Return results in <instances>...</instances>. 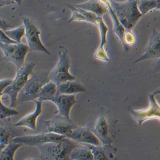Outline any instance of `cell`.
Instances as JSON below:
<instances>
[{"instance_id":"cell-1","label":"cell","mask_w":160,"mask_h":160,"mask_svg":"<svg viewBox=\"0 0 160 160\" xmlns=\"http://www.w3.org/2000/svg\"><path fill=\"white\" fill-rule=\"evenodd\" d=\"M78 142L65 137L60 141L48 142L37 146L41 160H70V155Z\"/></svg>"},{"instance_id":"cell-2","label":"cell","mask_w":160,"mask_h":160,"mask_svg":"<svg viewBox=\"0 0 160 160\" xmlns=\"http://www.w3.org/2000/svg\"><path fill=\"white\" fill-rule=\"evenodd\" d=\"M111 5L118 18L127 30H132L143 15L138 10L137 0H127L118 2L111 0Z\"/></svg>"},{"instance_id":"cell-3","label":"cell","mask_w":160,"mask_h":160,"mask_svg":"<svg viewBox=\"0 0 160 160\" xmlns=\"http://www.w3.org/2000/svg\"><path fill=\"white\" fill-rule=\"evenodd\" d=\"M49 73V72L46 71H39L32 73L25 86L18 93L17 103L37 100L41 89L50 81Z\"/></svg>"},{"instance_id":"cell-4","label":"cell","mask_w":160,"mask_h":160,"mask_svg":"<svg viewBox=\"0 0 160 160\" xmlns=\"http://www.w3.org/2000/svg\"><path fill=\"white\" fill-rule=\"evenodd\" d=\"M35 64L34 63H28L24 64L17 72L14 79L10 86L4 90L2 95H8L10 99L9 107L15 108L17 103V97L18 93L25 86L33 70Z\"/></svg>"},{"instance_id":"cell-5","label":"cell","mask_w":160,"mask_h":160,"mask_svg":"<svg viewBox=\"0 0 160 160\" xmlns=\"http://www.w3.org/2000/svg\"><path fill=\"white\" fill-rule=\"evenodd\" d=\"M58 55L59 60L56 66L50 72L49 78L50 81L57 85L64 82L74 80L76 78L70 73L71 60L68 54V51L65 47H60Z\"/></svg>"},{"instance_id":"cell-6","label":"cell","mask_w":160,"mask_h":160,"mask_svg":"<svg viewBox=\"0 0 160 160\" xmlns=\"http://www.w3.org/2000/svg\"><path fill=\"white\" fill-rule=\"evenodd\" d=\"M0 48L4 55L3 60L14 64L17 70L24 65L26 56L30 51L28 45L22 43L5 44L0 42Z\"/></svg>"},{"instance_id":"cell-7","label":"cell","mask_w":160,"mask_h":160,"mask_svg":"<svg viewBox=\"0 0 160 160\" xmlns=\"http://www.w3.org/2000/svg\"><path fill=\"white\" fill-rule=\"evenodd\" d=\"M25 28V37L30 48V52L39 51L50 55V52L41 40L40 31L33 21L28 18H22Z\"/></svg>"},{"instance_id":"cell-8","label":"cell","mask_w":160,"mask_h":160,"mask_svg":"<svg viewBox=\"0 0 160 160\" xmlns=\"http://www.w3.org/2000/svg\"><path fill=\"white\" fill-rule=\"evenodd\" d=\"M66 137L48 132L35 135H22L15 138L12 141L24 145L37 147L48 142L60 141Z\"/></svg>"},{"instance_id":"cell-9","label":"cell","mask_w":160,"mask_h":160,"mask_svg":"<svg viewBox=\"0 0 160 160\" xmlns=\"http://www.w3.org/2000/svg\"><path fill=\"white\" fill-rule=\"evenodd\" d=\"M150 105L147 109L140 111L131 110V113L139 126H141L146 121L152 119L160 121V106L155 98V94H149Z\"/></svg>"},{"instance_id":"cell-10","label":"cell","mask_w":160,"mask_h":160,"mask_svg":"<svg viewBox=\"0 0 160 160\" xmlns=\"http://www.w3.org/2000/svg\"><path fill=\"white\" fill-rule=\"evenodd\" d=\"M44 124L47 128L48 132L65 136L78 127L71 119L59 115L44 121Z\"/></svg>"},{"instance_id":"cell-11","label":"cell","mask_w":160,"mask_h":160,"mask_svg":"<svg viewBox=\"0 0 160 160\" xmlns=\"http://www.w3.org/2000/svg\"><path fill=\"white\" fill-rule=\"evenodd\" d=\"M66 137L79 143L102 145L101 141L92 132V127L90 125L83 127H77L67 135Z\"/></svg>"},{"instance_id":"cell-12","label":"cell","mask_w":160,"mask_h":160,"mask_svg":"<svg viewBox=\"0 0 160 160\" xmlns=\"http://www.w3.org/2000/svg\"><path fill=\"white\" fill-rule=\"evenodd\" d=\"M160 58V32L155 29H153L144 52L134 62V64L142 61L157 59Z\"/></svg>"},{"instance_id":"cell-13","label":"cell","mask_w":160,"mask_h":160,"mask_svg":"<svg viewBox=\"0 0 160 160\" xmlns=\"http://www.w3.org/2000/svg\"><path fill=\"white\" fill-rule=\"evenodd\" d=\"M58 109L59 115L70 119V114L72 107L77 103L75 94H57L50 99Z\"/></svg>"},{"instance_id":"cell-14","label":"cell","mask_w":160,"mask_h":160,"mask_svg":"<svg viewBox=\"0 0 160 160\" xmlns=\"http://www.w3.org/2000/svg\"><path fill=\"white\" fill-rule=\"evenodd\" d=\"M99 1L106 6L108 10V12L109 13L111 19L112 21L113 32L116 35L121 42L125 51H129L130 50V48L127 47L124 42V35L126 29L119 21L116 13L113 10L111 5V0H99Z\"/></svg>"},{"instance_id":"cell-15","label":"cell","mask_w":160,"mask_h":160,"mask_svg":"<svg viewBox=\"0 0 160 160\" xmlns=\"http://www.w3.org/2000/svg\"><path fill=\"white\" fill-rule=\"evenodd\" d=\"M92 129L103 145H111L112 143L113 140L110 134L109 124L104 117L100 116L97 119Z\"/></svg>"},{"instance_id":"cell-16","label":"cell","mask_w":160,"mask_h":160,"mask_svg":"<svg viewBox=\"0 0 160 160\" xmlns=\"http://www.w3.org/2000/svg\"><path fill=\"white\" fill-rule=\"evenodd\" d=\"M98 28L100 36V44L99 48L94 53L96 59L104 62H109V57L105 49V45L107 43V35L108 28L104 21L102 17H99L96 25Z\"/></svg>"},{"instance_id":"cell-17","label":"cell","mask_w":160,"mask_h":160,"mask_svg":"<svg viewBox=\"0 0 160 160\" xmlns=\"http://www.w3.org/2000/svg\"><path fill=\"white\" fill-rule=\"evenodd\" d=\"M33 101L36 106L34 111L33 112L26 115L18 122L14 124L15 127H27L32 130H35L36 129L37 118L42 112V103L43 101L39 100H35Z\"/></svg>"},{"instance_id":"cell-18","label":"cell","mask_w":160,"mask_h":160,"mask_svg":"<svg viewBox=\"0 0 160 160\" xmlns=\"http://www.w3.org/2000/svg\"><path fill=\"white\" fill-rule=\"evenodd\" d=\"M14 126L1 123L0 127V151L2 150L15 138L23 135L16 131Z\"/></svg>"},{"instance_id":"cell-19","label":"cell","mask_w":160,"mask_h":160,"mask_svg":"<svg viewBox=\"0 0 160 160\" xmlns=\"http://www.w3.org/2000/svg\"><path fill=\"white\" fill-rule=\"evenodd\" d=\"M57 94H75L85 92L86 87L76 80L64 82L57 85Z\"/></svg>"},{"instance_id":"cell-20","label":"cell","mask_w":160,"mask_h":160,"mask_svg":"<svg viewBox=\"0 0 160 160\" xmlns=\"http://www.w3.org/2000/svg\"><path fill=\"white\" fill-rule=\"evenodd\" d=\"M77 8L94 13L100 17L102 16L108 12L106 6L99 0H89L85 3L73 5Z\"/></svg>"},{"instance_id":"cell-21","label":"cell","mask_w":160,"mask_h":160,"mask_svg":"<svg viewBox=\"0 0 160 160\" xmlns=\"http://www.w3.org/2000/svg\"><path fill=\"white\" fill-rule=\"evenodd\" d=\"M70 160H94L92 150L87 144L79 143L73 148L70 155Z\"/></svg>"},{"instance_id":"cell-22","label":"cell","mask_w":160,"mask_h":160,"mask_svg":"<svg viewBox=\"0 0 160 160\" xmlns=\"http://www.w3.org/2000/svg\"><path fill=\"white\" fill-rule=\"evenodd\" d=\"M57 84L50 81L41 89L37 100L42 101L49 100L57 94Z\"/></svg>"},{"instance_id":"cell-23","label":"cell","mask_w":160,"mask_h":160,"mask_svg":"<svg viewBox=\"0 0 160 160\" xmlns=\"http://www.w3.org/2000/svg\"><path fill=\"white\" fill-rule=\"evenodd\" d=\"M24 146L22 143H16L13 141L0 151V160H13L16 151L20 147Z\"/></svg>"},{"instance_id":"cell-24","label":"cell","mask_w":160,"mask_h":160,"mask_svg":"<svg viewBox=\"0 0 160 160\" xmlns=\"http://www.w3.org/2000/svg\"><path fill=\"white\" fill-rule=\"evenodd\" d=\"M89 148L92 150V154L94 156V160H108L109 156L108 151H106V147L107 146H94L93 145L87 144ZM109 146V145H108Z\"/></svg>"},{"instance_id":"cell-25","label":"cell","mask_w":160,"mask_h":160,"mask_svg":"<svg viewBox=\"0 0 160 160\" xmlns=\"http://www.w3.org/2000/svg\"><path fill=\"white\" fill-rule=\"evenodd\" d=\"M138 10L142 15L157 9V0H137Z\"/></svg>"},{"instance_id":"cell-26","label":"cell","mask_w":160,"mask_h":160,"mask_svg":"<svg viewBox=\"0 0 160 160\" xmlns=\"http://www.w3.org/2000/svg\"><path fill=\"white\" fill-rule=\"evenodd\" d=\"M4 32L11 39L18 42L22 43L21 40L22 37L25 36V27L24 25H22L17 28L12 30H6Z\"/></svg>"},{"instance_id":"cell-27","label":"cell","mask_w":160,"mask_h":160,"mask_svg":"<svg viewBox=\"0 0 160 160\" xmlns=\"http://www.w3.org/2000/svg\"><path fill=\"white\" fill-rule=\"evenodd\" d=\"M18 114V111L15 110L14 108L6 106L0 99V118L1 120L10 117L16 116Z\"/></svg>"},{"instance_id":"cell-28","label":"cell","mask_w":160,"mask_h":160,"mask_svg":"<svg viewBox=\"0 0 160 160\" xmlns=\"http://www.w3.org/2000/svg\"><path fill=\"white\" fill-rule=\"evenodd\" d=\"M135 42V35L132 31V30H126L124 35V42L126 45L129 48L133 45Z\"/></svg>"},{"instance_id":"cell-29","label":"cell","mask_w":160,"mask_h":160,"mask_svg":"<svg viewBox=\"0 0 160 160\" xmlns=\"http://www.w3.org/2000/svg\"><path fill=\"white\" fill-rule=\"evenodd\" d=\"M0 41L1 42L5 44H12L18 43V42L15 41L9 38L4 31L1 29V37H0Z\"/></svg>"},{"instance_id":"cell-30","label":"cell","mask_w":160,"mask_h":160,"mask_svg":"<svg viewBox=\"0 0 160 160\" xmlns=\"http://www.w3.org/2000/svg\"><path fill=\"white\" fill-rule=\"evenodd\" d=\"M13 79H5L1 80V94L7 88L10 86L12 82Z\"/></svg>"},{"instance_id":"cell-31","label":"cell","mask_w":160,"mask_h":160,"mask_svg":"<svg viewBox=\"0 0 160 160\" xmlns=\"http://www.w3.org/2000/svg\"><path fill=\"white\" fill-rule=\"evenodd\" d=\"M154 72H158L160 71V59H155L153 64Z\"/></svg>"},{"instance_id":"cell-32","label":"cell","mask_w":160,"mask_h":160,"mask_svg":"<svg viewBox=\"0 0 160 160\" xmlns=\"http://www.w3.org/2000/svg\"><path fill=\"white\" fill-rule=\"evenodd\" d=\"M0 1H1V7L15 3L13 0H0Z\"/></svg>"},{"instance_id":"cell-33","label":"cell","mask_w":160,"mask_h":160,"mask_svg":"<svg viewBox=\"0 0 160 160\" xmlns=\"http://www.w3.org/2000/svg\"><path fill=\"white\" fill-rule=\"evenodd\" d=\"M15 2L17 3L19 6H21L22 3V0H13Z\"/></svg>"},{"instance_id":"cell-34","label":"cell","mask_w":160,"mask_h":160,"mask_svg":"<svg viewBox=\"0 0 160 160\" xmlns=\"http://www.w3.org/2000/svg\"><path fill=\"white\" fill-rule=\"evenodd\" d=\"M153 94L155 95H156V94H160V88H158L157 91H155Z\"/></svg>"},{"instance_id":"cell-35","label":"cell","mask_w":160,"mask_h":160,"mask_svg":"<svg viewBox=\"0 0 160 160\" xmlns=\"http://www.w3.org/2000/svg\"><path fill=\"white\" fill-rule=\"evenodd\" d=\"M158 6L157 10H160V0H157Z\"/></svg>"}]
</instances>
